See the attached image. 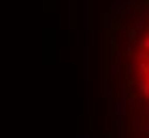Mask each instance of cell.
Returning a JSON list of instances; mask_svg holds the SVG:
<instances>
[{"mask_svg": "<svg viewBox=\"0 0 149 138\" xmlns=\"http://www.w3.org/2000/svg\"><path fill=\"white\" fill-rule=\"evenodd\" d=\"M136 60H139V77H141L139 79V89H141V94L149 96V26L139 40Z\"/></svg>", "mask_w": 149, "mask_h": 138, "instance_id": "1", "label": "cell"}]
</instances>
